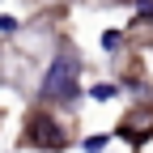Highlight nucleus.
I'll return each instance as SVG.
<instances>
[{
	"label": "nucleus",
	"mask_w": 153,
	"mask_h": 153,
	"mask_svg": "<svg viewBox=\"0 0 153 153\" xmlns=\"http://www.w3.org/2000/svg\"><path fill=\"white\" fill-rule=\"evenodd\" d=\"M76 72H81V64H76V55H68V51H60L51 60V68H47V76H43V98L47 102H76Z\"/></svg>",
	"instance_id": "obj_1"
},
{
	"label": "nucleus",
	"mask_w": 153,
	"mask_h": 153,
	"mask_svg": "<svg viewBox=\"0 0 153 153\" xmlns=\"http://www.w3.org/2000/svg\"><path fill=\"white\" fill-rule=\"evenodd\" d=\"M89 98H94V102H111V98H115V85H106V81H102V85H94V89H89Z\"/></svg>",
	"instance_id": "obj_2"
},
{
	"label": "nucleus",
	"mask_w": 153,
	"mask_h": 153,
	"mask_svg": "<svg viewBox=\"0 0 153 153\" xmlns=\"http://www.w3.org/2000/svg\"><path fill=\"white\" fill-rule=\"evenodd\" d=\"M17 30V17H9V13H0V34H13Z\"/></svg>",
	"instance_id": "obj_3"
},
{
	"label": "nucleus",
	"mask_w": 153,
	"mask_h": 153,
	"mask_svg": "<svg viewBox=\"0 0 153 153\" xmlns=\"http://www.w3.org/2000/svg\"><path fill=\"white\" fill-rule=\"evenodd\" d=\"M98 149H106V136H89L85 140V153H98Z\"/></svg>",
	"instance_id": "obj_4"
}]
</instances>
